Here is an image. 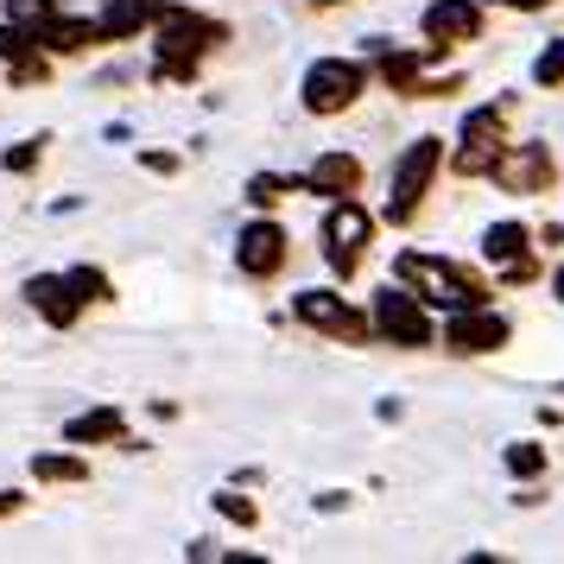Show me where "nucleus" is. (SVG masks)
Instances as JSON below:
<instances>
[{
	"label": "nucleus",
	"mask_w": 564,
	"mask_h": 564,
	"mask_svg": "<svg viewBox=\"0 0 564 564\" xmlns=\"http://www.w3.org/2000/svg\"><path fill=\"white\" fill-rule=\"evenodd\" d=\"M159 13V0H115V7H102V20H96V45H121V39H133V32H147Z\"/></svg>",
	"instance_id": "obj_13"
},
{
	"label": "nucleus",
	"mask_w": 564,
	"mask_h": 564,
	"mask_svg": "<svg viewBox=\"0 0 564 564\" xmlns=\"http://www.w3.org/2000/svg\"><path fill=\"white\" fill-rule=\"evenodd\" d=\"M311 7H343V0H311Z\"/></svg>",
	"instance_id": "obj_31"
},
{
	"label": "nucleus",
	"mask_w": 564,
	"mask_h": 564,
	"mask_svg": "<svg viewBox=\"0 0 564 564\" xmlns=\"http://www.w3.org/2000/svg\"><path fill=\"white\" fill-rule=\"evenodd\" d=\"M368 235H375V216L356 204V197H330V216H324V260L349 280L368 254Z\"/></svg>",
	"instance_id": "obj_4"
},
{
	"label": "nucleus",
	"mask_w": 564,
	"mask_h": 564,
	"mask_svg": "<svg viewBox=\"0 0 564 564\" xmlns=\"http://www.w3.org/2000/svg\"><path fill=\"white\" fill-rule=\"evenodd\" d=\"M64 285L77 292V305H102V299H115V292H108V273H102V267H70V273H64Z\"/></svg>",
	"instance_id": "obj_19"
},
{
	"label": "nucleus",
	"mask_w": 564,
	"mask_h": 564,
	"mask_svg": "<svg viewBox=\"0 0 564 564\" xmlns=\"http://www.w3.org/2000/svg\"><path fill=\"white\" fill-rule=\"evenodd\" d=\"M13 508H20V495H0V513H13Z\"/></svg>",
	"instance_id": "obj_29"
},
{
	"label": "nucleus",
	"mask_w": 564,
	"mask_h": 564,
	"mask_svg": "<svg viewBox=\"0 0 564 564\" xmlns=\"http://www.w3.org/2000/svg\"><path fill=\"white\" fill-rule=\"evenodd\" d=\"M64 437H70V444H121V437H128V419L115 406H96V412H83V419H70Z\"/></svg>",
	"instance_id": "obj_15"
},
{
	"label": "nucleus",
	"mask_w": 564,
	"mask_h": 564,
	"mask_svg": "<svg viewBox=\"0 0 564 564\" xmlns=\"http://www.w3.org/2000/svg\"><path fill=\"white\" fill-rule=\"evenodd\" d=\"M508 108L513 102L469 108V115H463V128H457V140H463V147H488V153H495V147H501V128H508Z\"/></svg>",
	"instance_id": "obj_16"
},
{
	"label": "nucleus",
	"mask_w": 564,
	"mask_h": 564,
	"mask_svg": "<svg viewBox=\"0 0 564 564\" xmlns=\"http://www.w3.org/2000/svg\"><path fill=\"white\" fill-rule=\"evenodd\" d=\"M495 7H513V13H539V7H552V0H495Z\"/></svg>",
	"instance_id": "obj_28"
},
{
	"label": "nucleus",
	"mask_w": 564,
	"mask_h": 564,
	"mask_svg": "<svg viewBox=\"0 0 564 564\" xmlns=\"http://www.w3.org/2000/svg\"><path fill=\"white\" fill-rule=\"evenodd\" d=\"M375 330L387 343H400V349H425L432 343V311H425V299L412 285H387L375 299Z\"/></svg>",
	"instance_id": "obj_6"
},
{
	"label": "nucleus",
	"mask_w": 564,
	"mask_h": 564,
	"mask_svg": "<svg viewBox=\"0 0 564 564\" xmlns=\"http://www.w3.org/2000/svg\"><path fill=\"white\" fill-rule=\"evenodd\" d=\"M32 39H39L45 52H83V45H96V20H57V13H52Z\"/></svg>",
	"instance_id": "obj_17"
},
{
	"label": "nucleus",
	"mask_w": 564,
	"mask_h": 564,
	"mask_svg": "<svg viewBox=\"0 0 564 564\" xmlns=\"http://www.w3.org/2000/svg\"><path fill=\"white\" fill-rule=\"evenodd\" d=\"M400 280L425 299V305H444V311H463V305H488V285L457 267V260H437V254H400Z\"/></svg>",
	"instance_id": "obj_2"
},
{
	"label": "nucleus",
	"mask_w": 564,
	"mask_h": 564,
	"mask_svg": "<svg viewBox=\"0 0 564 564\" xmlns=\"http://www.w3.org/2000/svg\"><path fill=\"white\" fill-rule=\"evenodd\" d=\"M140 165H147V172H159V178H165V172H178V153H147V159H140Z\"/></svg>",
	"instance_id": "obj_27"
},
{
	"label": "nucleus",
	"mask_w": 564,
	"mask_h": 564,
	"mask_svg": "<svg viewBox=\"0 0 564 564\" xmlns=\"http://www.w3.org/2000/svg\"><path fill=\"white\" fill-rule=\"evenodd\" d=\"M292 317L305 324V330H324V336H343V343H368V317L356 305H343V292H324V285H311L292 299Z\"/></svg>",
	"instance_id": "obj_8"
},
{
	"label": "nucleus",
	"mask_w": 564,
	"mask_h": 564,
	"mask_svg": "<svg viewBox=\"0 0 564 564\" xmlns=\"http://www.w3.org/2000/svg\"><path fill=\"white\" fill-rule=\"evenodd\" d=\"M26 299H32V311H45V317H52L57 330H70V324H77V292H70V285L57 280V273H39V280L26 285Z\"/></svg>",
	"instance_id": "obj_14"
},
{
	"label": "nucleus",
	"mask_w": 564,
	"mask_h": 564,
	"mask_svg": "<svg viewBox=\"0 0 564 564\" xmlns=\"http://www.w3.org/2000/svg\"><path fill=\"white\" fill-rule=\"evenodd\" d=\"M361 89H368V70H361L356 57H317L305 70V108L311 115H343Z\"/></svg>",
	"instance_id": "obj_5"
},
{
	"label": "nucleus",
	"mask_w": 564,
	"mask_h": 564,
	"mask_svg": "<svg viewBox=\"0 0 564 564\" xmlns=\"http://www.w3.org/2000/svg\"><path fill=\"white\" fill-rule=\"evenodd\" d=\"M285 184H292V191H317V197H356L361 159H356V153H324V159L305 172V178H285Z\"/></svg>",
	"instance_id": "obj_12"
},
{
	"label": "nucleus",
	"mask_w": 564,
	"mask_h": 564,
	"mask_svg": "<svg viewBox=\"0 0 564 564\" xmlns=\"http://www.w3.org/2000/svg\"><path fill=\"white\" fill-rule=\"evenodd\" d=\"M552 292H558V305H564V267H558V280H552Z\"/></svg>",
	"instance_id": "obj_30"
},
{
	"label": "nucleus",
	"mask_w": 564,
	"mask_h": 564,
	"mask_svg": "<svg viewBox=\"0 0 564 564\" xmlns=\"http://www.w3.org/2000/svg\"><path fill=\"white\" fill-rule=\"evenodd\" d=\"M52 13H57L52 0H7V20H13V26H26V32H39Z\"/></svg>",
	"instance_id": "obj_23"
},
{
	"label": "nucleus",
	"mask_w": 564,
	"mask_h": 564,
	"mask_svg": "<svg viewBox=\"0 0 564 564\" xmlns=\"http://www.w3.org/2000/svg\"><path fill=\"white\" fill-rule=\"evenodd\" d=\"M285 254H292V241H285L280 223H248L241 241H235V267H241L248 280H273L285 267Z\"/></svg>",
	"instance_id": "obj_10"
},
{
	"label": "nucleus",
	"mask_w": 564,
	"mask_h": 564,
	"mask_svg": "<svg viewBox=\"0 0 564 564\" xmlns=\"http://www.w3.org/2000/svg\"><path fill=\"white\" fill-rule=\"evenodd\" d=\"M285 191H292V184L280 178V172H254V178H248V204H260V209H273L285 197Z\"/></svg>",
	"instance_id": "obj_24"
},
{
	"label": "nucleus",
	"mask_w": 564,
	"mask_h": 564,
	"mask_svg": "<svg viewBox=\"0 0 564 564\" xmlns=\"http://www.w3.org/2000/svg\"><path fill=\"white\" fill-rule=\"evenodd\" d=\"M533 77H539V89H564V39H552V45L539 52Z\"/></svg>",
	"instance_id": "obj_22"
},
{
	"label": "nucleus",
	"mask_w": 564,
	"mask_h": 564,
	"mask_svg": "<svg viewBox=\"0 0 564 564\" xmlns=\"http://www.w3.org/2000/svg\"><path fill=\"white\" fill-rule=\"evenodd\" d=\"M216 513H229V520H241V527H254L260 508L248 501V495H216Z\"/></svg>",
	"instance_id": "obj_25"
},
{
	"label": "nucleus",
	"mask_w": 564,
	"mask_h": 564,
	"mask_svg": "<svg viewBox=\"0 0 564 564\" xmlns=\"http://www.w3.org/2000/svg\"><path fill=\"white\" fill-rule=\"evenodd\" d=\"M159 64L153 77L159 83H191L197 77V64H204V52H216L223 39H229V26L223 20H204V13H191V7H159Z\"/></svg>",
	"instance_id": "obj_1"
},
{
	"label": "nucleus",
	"mask_w": 564,
	"mask_h": 564,
	"mask_svg": "<svg viewBox=\"0 0 564 564\" xmlns=\"http://www.w3.org/2000/svg\"><path fill=\"white\" fill-rule=\"evenodd\" d=\"M508 476H520V482H527V476H539V469H545V444H508Z\"/></svg>",
	"instance_id": "obj_21"
},
{
	"label": "nucleus",
	"mask_w": 564,
	"mask_h": 564,
	"mask_svg": "<svg viewBox=\"0 0 564 564\" xmlns=\"http://www.w3.org/2000/svg\"><path fill=\"white\" fill-rule=\"evenodd\" d=\"M39 482H89V463L83 457H32Z\"/></svg>",
	"instance_id": "obj_20"
},
{
	"label": "nucleus",
	"mask_w": 564,
	"mask_h": 564,
	"mask_svg": "<svg viewBox=\"0 0 564 564\" xmlns=\"http://www.w3.org/2000/svg\"><path fill=\"white\" fill-rule=\"evenodd\" d=\"M444 343L457 349V356H488V349H501L508 343V317L488 305H463L444 317Z\"/></svg>",
	"instance_id": "obj_9"
},
{
	"label": "nucleus",
	"mask_w": 564,
	"mask_h": 564,
	"mask_svg": "<svg viewBox=\"0 0 564 564\" xmlns=\"http://www.w3.org/2000/svg\"><path fill=\"white\" fill-rule=\"evenodd\" d=\"M437 172H444V140H437V133H419L406 153H400V165H393V191H387V223H412Z\"/></svg>",
	"instance_id": "obj_3"
},
{
	"label": "nucleus",
	"mask_w": 564,
	"mask_h": 564,
	"mask_svg": "<svg viewBox=\"0 0 564 564\" xmlns=\"http://www.w3.org/2000/svg\"><path fill=\"white\" fill-rule=\"evenodd\" d=\"M527 248H533V235L520 229V223H495V229L482 235V254L495 260V267H508V260H520Z\"/></svg>",
	"instance_id": "obj_18"
},
{
	"label": "nucleus",
	"mask_w": 564,
	"mask_h": 564,
	"mask_svg": "<svg viewBox=\"0 0 564 564\" xmlns=\"http://www.w3.org/2000/svg\"><path fill=\"white\" fill-rule=\"evenodd\" d=\"M552 153L539 147V140H520V147H508V153L488 159V178L501 184V191H513V197H539V191H552Z\"/></svg>",
	"instance_id": "obj_7"
},
{
	"label": "nucleus",
	"mask_w": 564,
	"mask_h": 564,
	"mask_svg": "<svg viewBox=\"0 0 564 564\" xmlns=\"http://www.w3.org/2000/svg\"><path fill=\"white\" fill-rule=\"evenodd\" d=\"M425 39L432 45H469V39H482V7L476 0H432L425 7Z\"/></svg>",
	"instance_id": "obj_11"
},
{
	"label": "nucleus",
	"mask_w": 564,
	"mask_h": 564,
	"mask_svg": "<svg viewBox=\"0 0 564 564\" xmlns=\"http://www.w3.org/2000/svg\"><path fill=\"white\" fill-rule=\"evenodd\" d=\"M39 159H45V140H26V147H13V153H7V172H32Z\"/></svg>",
	"instance_id": "obj_26"
}]
</instances>
